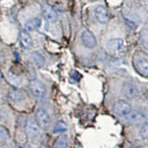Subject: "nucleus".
<instances>
[{"instance_id": "4", "label": "nucleus", "mask_w": 148, "mask_h": 148, "mask_svg": "<svg viewBox=\"0 0 148 148\" xmlns=\"http://www.w3.org/2000/svg\"><path fill=\"white\" fill-rule=\"evenodd\" d=\"M125 118L129 124L133 125H142L147 121L146 116L137 110H131Z\"/></svg>"}, {"instance_id": "13", "label": "nucleus", "mask_w": 148, "mask_h": 148, "mask_svg": "<svg viewBox=\"0 0 148 148\" xmlns=\"http://www.w3.org/2000/svg\"><path fill=\"white\" fill-rule=\"evenodd\" d=\"M25 97V92L22 90L14 88L8 92V99L13 102H18L22 101Z\"/></svg>"}, {"instance_id": "2", "label": "nucleus", "mask_w": 148, "mask_h": 148, "mask_svg": "<svg viewBox=\"0 0 148 148\" xmlns=\"http://www.w3.org/2000/svg\"><path fill=\"white\" fill-rule=\"evenodd\" d=\"M36 121L38 123L39 127L42 128V129H47L51 126V116L45 110L42 109V108H39L36 111Z\"/></svg>"}, {"instance_id": "17", "label": "nucleus", "mask_w": 148, "mask_h": 148, "mask_svg": "<svg viewBox=\"0 0 148 148\" xmlns=\"http://www.w3.org/2000/svg\"><path fill=\"white\" fill-rule=\"evenodd\" d=\"M33 59H34V62L38 67H42L45 64V59L43 57V56L38 52H34L32 55Z\"/></svg>"}, {"instance_id": "11", "label": "nucleus", "mask_w": 148, "mask_h": 148, "mask_svg": "<svg viewBox=\"0 0 148 148\" xmlns=\"http://www.w3.org/2000/svg\"><path fill=\"white\" fill-rule=\"evenodd\" d=\"M42 14L45 18L49 22H55L57 20L58 16L56 12L53 8L49 5H44L42 6Z\"/></svg>"}, {"instance_id": "8", "label": "nucleus", "mask_w": 148, "mask_h": 148, "mask_svg": "<svg viewBox=\"0 0 148 148\" xmlns=\"http://www.w3.org/2000/svg\"><path fill=\"white\" fill-rule=\"evenodd\" d=\"M135 67L141 75L148 76V59L145 57H138L135 59Z\"/></svg>"}, {"instance_id": "6", "label": "nucleus", "mask_w": 148, "mask_h": 148, "mask_svg": "<svg viewBox=\"0 0 148 148\" xmlns=\"http://www.w3.org/2000/svg\"><path fill=\"white\" fill-rule=\"evenodd\" d=\"M93 14L95 18L101 24L107 23L109 20V13L106 8H104L102 5L96 6L93 10Z\"/></svg>"}, {"instance_id": "20", "label": "nucleus", "mask_w": 148, "mask_h": 148, "mask_svg": "<svg viewBox=\"0 0 148 148\" xmlns=\"http://www.w3.org/2000/svg\"><path fill=\"white\" fill-rule=\"evenodd\" d=\"M0 138L2 139H8L10 138L8 130L3 126H0Z\"/></svg>"}, {"instance_id": "5", "label": "nucleus", "mask_w": 148, "mask_h": 148, "mask_svg": "<svg viewBox=\"0 0 148 148\" xmlns=\"http://www.w3.org/2000/svg\"><path fill=\"white\" fill-rule=\"evenodd\" d=\"M116 113L121 117H125L131 111V105L125 99H119L115 104Z\"/></svg>"}, {"instance_id": "7", "label": "nucleus", "mask_w": 148, "mask_h": 148, "mask_svg": "<svg viewBox=\"0 0 148 148\" xmlns=\"http://www.w3.org/2000/svg\"><path fill=\"white\" fill-rule=\"evenodd\" d=\"M25 132L27 137L30 138H34L39 134V126L36 120L32 118L27 119L25 125Z\"/></svg>"}, {"instance_id": "1", "label": "nucleus", "mask_w": 148, "mask_h": 148, "mask_svg": "<svg viewBox=\"0 0 148 148\" xmlns=\"http://www.w3.org/2000/svg\"><path fill=\"white\" fill-rule=\"evenodd\" d=\"M29 89L36 99H42L46 95V87L38 79H32L29 83Z\"/></svg>"}, {"instance_id": "12", "label": "nucleus", "mask_w": 148, "mask_h": 148, "mask_svg": "<svg viewBox=\"0 0 148 148\" xmlns=\"http://www.w3.org/2000/svg\"><path fill=\"white\" fill-rule=\"evenodd\" d=\"M19 38H20L21 45L23 46L25 48L30 49L31 48L33 45V41L30 36L28 33L25 30H22L20 31L19 34Z\"/></svg>"}, {"instance_id": "21", "label": "nucleus", "mask_w": 148, "mask_h": 148, "mask_svg": "<svg viewBox=\"0 0 148 148\" xmlns=\"http://www.w3.org/2000/svg\"><path fill=\"white\" fill-rule=\"evenodd\" d=\"M8 78L9 81H10L12 84H14V85H18V84H20V79L18 77H17L16 76H15V75L10 76Z\"/></svg>"}, {"instance_id": "18", "label": "nucleus", "mask_w": 148, "mask_h": 148, "mask_svg": "<svg viewBox=\"0 0 148 148\" xmlns=\"http://www.w3.org/2000/svg\"><path fill=\"white\" fill-rule=\"evenodd\" d=\"M139 136L143 139L148 138V123L147 121L141 125L139 130Z\"/></svg>"}, {"instance_id": "14", "label": "nucleus", "mask_w": 148, "mask_h": 148, "mask_svg": "<svg viewBox=\"0 0 148 148\" xmlns=\"http://www.w3.org/2000/svg\"><path fill=\"white\" fill-rule=\"evenodd\" d=\"M41 23H42V21L40 18L35 17V18H32L27 20L25 23V27L27 31H34L40 27Z\"/></svg>"}, {"instance_id": "9", "label": "nucleus", "mask_w": 148, "mask_h": 148, "mask_svg": "<svg viewBox=\"0 0 148 148\" xmlns=\"http://www.w3.org/2000/svg\"><path fill=\"white\" fill-rule=\"evenodd\" d=\"M81 39L82 43L85 47L88 48H92L96 45V39L92 33L88 30H84L82 32Z\"/></svg>"}, {"instance_id": "15", "label": "nucleus", "mask_w": 148, "mask_h": 148, "mask_svg": "<svg viewBox=\"0 0 148 148\" xmlns=\"http://www.w3.org/2000/svg\"><path fill=\"white\" fill-rule=\"evenodd\" d=\"M140 43L148 51V29H144L140 34Z\"/></svg>"}, {"instance_id": "10", "label": "nucleus", "mask_w": 148, "mask_h": 148, "mask_svg": "<svg viewBox=\"0 0 148 148\" xmlns=\"http://www.w3.org/2000/svg\"><path fill=\"white\" fill-rule=\"evenodd\" d=\"M123 93L127 99H134L138 96V90L133 84L130 82H125L122 86Z\"/></svg>"}, {"instance_id": "16", "label": "nucleus", "mask_w": 148, "mask_h": 148, "mask_svg": "<svg viewBox=\"0 0 148 148\" xmlns=\"http://www.w3.org/2000/svg\"><path fill=\"white\" fill-rule=\"evenodd\" d=\"M67 130V125L63 121H59L56 122L53 128L54 133H61L65 132Z\"/></svg>"}, {"instance_id": "22", "label": "nucleus", "mask_w": 148, "mask_h": 148, "mask_svg": "<svg viewBox=\"0 0 148 148\" xmlns=\"http://www.w3.org/2000/svg\"><path fill=\"white\" fill-rule=\"evenodd\" d=\"M2 79H3V75H2V72L0 71V81H1V80H2Z\"/></svg>"}, {"instance_id": "19", "label": "nucleus", "mask_w": 148, "mask_h": 148, "mask_svg": "<svg viewBox=\"0 0 148 148\" xmlns=\"http://www.w3.org/2000/svg\"><path fill=\"white\" fill-rule=\"evenodd\" d=\"M67 138H66L65 136H62L60 137V138H58L57 141L56 142L54 147H55L60 148L66 147H67Z\"/></svg>"}, {"instance_id": "3", "label": "nucleus", "mask_w": 148, "mask_h": 148, "mask_svg": "<svg viewBox=\"0 0 148 148\" xmlns=\"http://www.w3.org/2000/svg\"><path fill=\"white\" fill-rule=\"evenodd\" d=\"M106 48L108 53L112 55H119L121 53L124 48V42L119 38H114L108 40L106 44Z\"/></svg>"}]
</instances>
